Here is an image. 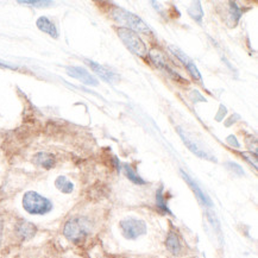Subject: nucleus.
Segmentation results:
<instances>
[{"label":"nucleus","mask_w":258,"mask_h":258,"mask_svg":"<svg viewBox=\"0 0 258 258\" xmlns=\"http://www.w3.org/2000/svg\"><path fill=\"white\" fill-rule=\"evenodd\" d=\"M112 17L117 23L123 25L121 28L132 30V31L141 32V34H150L151 30L138 16L126 11L121 8H114L112 12Z\"/></svg>","instance_id":"nucleus-1"},{"label":"nucleus","mask_w":258,"mask_h":258,"mask_svg":"<svg viewBox=\"0 0 258 258\" xmlns=\"http://www.w3.org/2000/svg\"><path fill=\"white\" fill-rule=\"evenodd\" d=\"M23 207L30 214L34 216H43L51 211L52 204L47 198L42 197L36 191H26L23 197Z\"/></svg>","instance_id":"nucleus-2"},{"label":"nucleus","mask_w":258,"mask_h":258,"mask_svg":"<svg viewBox=\"0 0 258 258\" xmlns=\"http://www.w3.org/2000/svg\"><path fill=\"white\" fill-rule=\"evenodd\" d=\"M91 232V223L87 218L75 217L69 219L64 225L63 234L68 240L78 243L88 236Z\"/></svg>","instance_id":"nucleus-3"},{"label":"nucleus","mask_w":258,"mask_h":258,"mask_svg":"<svg viewBox=\"0 0 258 258\" xmlns=\"http://www.w3.org/2000/svg\"><path fill=\"white\" fill-rule=\"evenodd\" d=\"M118 36L121 39V42L125 44V47L134 52L135 55L145 56L148 54L147 47H145L144 42L142 41V38L138 36L137 32L125 28H119Z\"/></svg>","instance_id":"nucleus-4"},{"label":"nucleus","mask_w":258,"mask_h":258,"mask_svg":"<svg viewBox=\"0 0 258 258\" xmlns=\"http://www.w3.org/2000/svg\"><path fill=\"white\" fill-rule=\"evenodd\" d=\"M120 229L126 239H137L138 237L147 233V225L143 220L136 218H126L120 221Z\"/></svg>","instance_id":"nucleus-5"},{"label":"nucleus","mask_w":258,"mask_h":258,"mask_svg":"<svg viewBox=\"0 0 258 258\" xmlns=\"http://www.w3.org/2000/svg\"><path fill=\"white\" fill-rule=\"evenodd\" d=\"M68 75H71L72 78L78 79L81 82H84L86 85L89 86H98V80L95 79L91 73H88L85 68L81 67H68L67 68Z\"/></svg>","instance_id":"nucleus-6"},{"label":"nucleus","mask_w":258,"mask_h":258,"mask_svg":"<svg viewBox=\"0 0 258 258\" xmlns=\"http://www.w3.org/2000/svg\"><path fill=\"white\" fill-rule=\"evenodd\" d=\"M180 173H181V175H182V177H183V180L186 181L187 183H188V186H189V187L191 188V190L194 191L195 197H197L198 199H199L200 203H201V204H204L205 206L211 207L212 205H213V203H212V200L210 199V198H208L207 195L204 193L203 189H201V188L199 187V184H198L197 182H195V181L193 180V178H191V177L189 176V175L184 173L183 170H181Z\"/></svg>","instance_id":"nucleus-7"},{"label":"nucleus","mask_w":258,"mask_h":258,"mask_svg":"<svg viewBox=\"0 0 258 258\" xmlns=\"http://www.w3.org/2000/svg\"><path fill=\"white\" fill-rule=\"evenodd\" d=\"M169 50L173 52V54L176 56L178 59H180L182 63L186 66L187 69L189 71V73L191 74V77H193L194 79H197V80H201V75H200L199 71H198V68L195 67L193 61H191V59L188 57V56L184 54L183 51H181L180 49L176 48V47H173V45H169Z\"/></svg>","instance_id":"nucleus-8"},{"label":"nucleus","mask_w":258,"mask_h":258,"mask_svg":"<svg viewBox=\"0 0 258 258\" xmlns=\"http://www.w3.org/2000/svg\"><path fill=\"white\" fill-rule=\"evenodd\" d=\"M177 132H178V135H180V137L182 138V141H183V143L187 145V148L189 149L191 153L197 155L198 157L204 158V160H208V161H212V162H213V161L216 162V158H214L213 156H211L210 154H207L206 151H204L203 149H200L199 147H198V145L195 144L194 142L191 141L190 138L188 137V136H187L186 134H184L183 131H182V128L178 127V128H177Z\"/></svg>","instance_id":"nucleus-9"},{"label":"nucleus","mask_w":258,"mask_h":258,"mask_svg":"<svg viewBox=\"0 0 258 258\" xmlns=\"http://www.w3.org/2000/svg\"><path fill=\"white\" fill-rule=\"evenodd\" d=\"M86 63L92 68V71L97 73L99 77H100L102 80H105L106 82H111V84H113L114 81L118 80L117 75H115L114 73H112L107 67H105V66H101L100 63H95V62L89 61V59H86Z\"/></svg>","instance_id":"nucleus-10"},{"label":"nucleus","mask_w":258,"mask_h":258,"mask_svg":"<svg viewBox=\"0 0 258 258\" xmlns=\"http://www.w3.org/2000/svg\"><path fill=\"white\" fill-rule=\"evenodd\" d=\"M36 232H37V229H36L35 225L26 220L18 221L17 225H16V233L23 240L31 239L36 234Z\"/></svg>","instance_id":"nucleus-11"},{"label":"nucleus","mask_w":258,"mask_h":258,"mask_svg":"<svg viewBox=\"0 0 258 258\" xmlns=\"http://www.w3.org/2000/svg\"><path fill=\"white\" fill-rule=\"evenodd\" d=\"M34 163L38 167L44 168V169H51L56 163L54 155L49 153H38L34 156Z\"/></svg>","instance_id":"nucleus-12"},{"label":"nucleus","mask_w":258,"mask_h":258,"mask_svg":"<svg viewBox=\"0 0 258 258\" xmlns=\"http://www.w3.org/2000/svg\"><path fill=\"white\" fill-rule=\"evenodd\" d=\"M36 25H37V28L41 30V31L45 32V34H48L49 36H51L52 38L58 37V32H57V29H56L55 24L47 17L38 18L37 22H36Z\"/></svg>","instance_id":"nucleus-13"},{"label":"nucleus","mask_w":258,"mask_h":258,"mask_svg":"<svg viewBox=\"0 0 258 258\" xmlns=\"http://www.w3.org/2000/svg\"><path fill=\"white\" fill-rule=\"evenodd\" d=\"M149 56H150L151 61L156 64V67L161 69H165V71H169L171 74H174V72L168 67L164 55L162 54L160 50H157V49H153V50H150V52H149Z\"/></svg>","instance_id":"nucleus-14"},{"label":"nucleus","mask_w":258,"mask_h":258,"mask_svg":"<svg viewBox=\"0 0 258 258\" xmlns=\"http://www.w3.org/2000/svg\"><path fill=\"white\" fill-rule=\"evenodd\" d=\"M165 246L173 254H178L181 252V243L178 240L177 234L175 232H169L165 240Z\"/></svg>","instance_id":"nucleus-15"},{"label":"nucleus","mask_w":258,"mask_h":258,"mask_svg":"<svg viewBox=\"0 0 258 258\" xmlns=\"http://www.w3.org/2000/svg\"><path fill=\"white\" fill-rule=\"evenodd\" d=\"M55 186L59 191L64 194H69L74 190V184L72 181H69L66 176H58L55 181Z\"/></svg>","instance_id":"nucleus-16"},{"label":"nucleus","mask_w":258,"mask_h":258,"mask_svg":"<svg viewBox=\"0 0 258 258\" xmlns=\"http://www.w3.org/2000/svg\"><path fill=\"white\" fill-rule=\"evenodd\" d=\"M124 171H125V175L128 177V180H131L134 183H137V184H144L145 181L142 178L140 175H138L136 171L132 169L131 165L128 164H124Z\"/></svg>","instance_id":"nucleus-17"},{"label":"nucleus","mask_w":258,"mask_h":258,"mask_svg":"<svg viewBox=\"0 0 258 258\" xmlns=\"http://www.w3.org/2000/svg\"><path fill=\"white\" fill-rule=\"evenodd\" d=\"M188 13L193 19H195L197 22H201V19L204 17V12H203V8L200 6V3L197 2L194 3L193 5L188 9Z\"/></svg>","instance_id":"nucleus-18"},{"label":"nucleus","mask_w":258,"mask_h":258,"mask_svg":"<svg viewBox=\"0 0 258 258\" xmlns=\"http://www.w3.org/2000/svg\"><path fill=\"white\" fill-rule=\"evenodd\" d=\"M156 204H157V206L160 207L162 211L165 212V213L171 214V212L169 211V208H168V205L165 204L164 195H163V188H160V189L157 190V193H156Z\"/></svg>","instance_id":"nucleus-19"},{"label":"nucleus","mask_w":258,"mask_h":258,"mask_svg":"<svg viewBox=\"0 0 258 258\" xmlns=\"http://www.w3.org/2000/svg\"><path fill=\"white\" fill-rule=\"evenodd\" d=\"M19 4L23 5H31L34 8H45V6H49L52 4V2H47V0H22V2H18Z\"/></svg>","instance_id":"nucleus-20"},{"label":"nucleus","mask_w":258,"mask_h":258,"mask_svg":"<svg viewBox=\"0 0 258 258\" xmlns=\"http://www.w3.org/2000/svg\"><path fill=\"white\" fill-rule=\"evenodd\" d=\"M229 165H230V167H232V169L234 168V170L238 171V173H239L240 175L244 174V171L241 170V168L239 167V165H237V164H234V163H229Z\"/></svg>","instance_id":"nucleus-21"},{"label":"nucleus","mask_w":258,"mask_h":258,"mask_svg":"<svg viewBox=\"0 0 258 258\" xmlns=\"http://www.w3.org/2000/svg\"><path fill=\"white\" fill-rule=\"evenodd\" d=\"M3 230H4V221H3V218L0 216V243H2L3 238Z\"/></svg>","instance_id":"nucleus-22"},{"label":"nucleus","mask_w":258,"mask_h":258,"mask_svg":"<svg viewBox=\"0 0 258 258\" xmlns=\"http://www.w3.org/2000/svg\"><path fill=\"white\" fill-rule=\"evenodd\" d=\"M227 141H229L231 144H234V147H237V148L239 147V144H238L237 141H236V137H233V136H230L229 140H227Z\"/></svg>","instance_id":"nucleus-23"}]
</instances>
